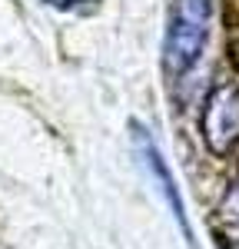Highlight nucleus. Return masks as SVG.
<instances>
[{
  "label": "nucleus",
  "instance_id": "nucleus-2",
  "mask_svg": "<svg viewBox=\"0 0 239 249\" xmlns=\"http://www.w3.org/2000/svg\"><path fill=\"white\" fill-rule=\"evenodd\" d=\"M203 136L206 146L219 156H229L239 150V83L219 80L206 96L203 107Z\"/></svg>",
  "mask_w": 239,
  "mask_h": 249
},
{
  "label": "nucleus",
  "instance_id": "nucleus-1",
  "mask_svg": "<svg viewBox=\"0 0 239 249\" xmlns=\"http://www.w3.org/2000/svg\"><path fill=\"white\" fill-rule=\"evenodd\" d=\"M213 14L216 0H173L163 40V70L173 83L196 70L213 30Z\"/></svg>",
  "mask_w": 239,
  "mask_h": 249
},
{
  "label": "nucleus",
  "instance_id": "nucleus-5",
  "mask_svg": "<svg viewBox=\"0 0 239 249\" xmlns=\"http://www.w3.org/2000/svg\"><path fill=\"white\" fill-rule=\"evenodd\" d=\"M47 3H53V7H63V10H67V7H77V3H83V0H47Z\"/></svg>",
  "mask_w": 239,
  "mask_h": 249
},
{
  "label": "nucleus",
  "instance_id": "nucleus-6",
  "mask_svg": "<svg viewBox=\"0 0 239 249\" xmlns=\"http://www.w3.org/2000/svg\"><path fill=\"white\" fill-rule=\"evenodd\" d=\"M233 246H236V249H239V232H236V239H233Z\"/></svg>",
  "mask_w": 239,
  "mask_h": 249
},
{
  "label": "nucleus",
  "instance_id": "nucleus-3",
  "mask_svg": "<svg viewBox=\"0 0 239 249\" xmlns=\"http://www.w3.org/2000/svg\"><path fill=\"white\" fill-rule=\"evenodd\" d=\"M133 146H137V153H139V160H143V166L156 176L159 190H163V196L170 199L173 216L179 219V226L189 232V226H186V216H183V199H179V190H176V183H173V173L166 170V163H163V156H159L156 143L150 140V133H146L143 126H133Z\"/></svg>",
  "mask_w": 239,
  "mask_h": 249
},
{
  "label": "nucleus",
  "instance_id": "nucleus-4",
  "mask_svg": "<svg viewBox=\"0 0 239 249\" xmlns=\"http://www.w3.org/2000/svg\"><path fill=\"white\" fill-rule=\"evenodd\" d=\"M222 219H226V223H229V226H236L239 230V179L236 183H233V190L226 193V199H222Z\"/></svg>",
  "mask_w": 239,
  "mask_h": 249
}]
</instances>
